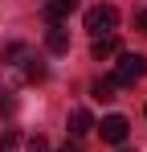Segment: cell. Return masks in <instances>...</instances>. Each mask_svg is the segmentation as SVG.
Here are the masks:
<instances>
[{
  "label": "cell",
  "instance_id": "52a82bcc",
  "mask_svg": "<svg viewBox=\"0 0 147 152\" xmlns=\"http://www.w3.org/2000/svg\"><path fill=\"white\" fill-rule=\"evenodd\" d=\"M90 127H94L90 111H86V107H74V111H70V132H74V136H86Z\"/></svg>",
  "mask_w": 147,
  "mask_h": 152
},
{
  "label": "cell",
  "instance_id": "3957f363",
  "mask_svg": "<svg viewBox=\"0 0 147 152\" xmlns=\"http://www.w3.org/2000/svg\"><path fill=\"white\" fill-rule=\"evenodd\" d=\"M119 25V8L115 4H94L90 12H86V29L94 33V37H110Z\"/></svg>",
  "mask_w": 147,
  "mask_h": 152
},
{
  "label": "cell",
  "instance_id": "ba28073f",
  "mask_svg": "<svg viewBox=\"0 0 147 152\" xmlns=\"http://www.w3.org/2000/svg\"><path fill=\"white\" fill-rule=\"evenodd\" d=\"M115 45H119V41H115V33H110V37H94L90 53H94L98 62H102V58H110V53H115Z\"/></svg>",
  "mask_w": 147,
  "mask_h": 152
},
{
  "label": "cell",
  "instance_id": "30bf717a",
  "mask_svg": "<svg viewBox=\"0 0 147 152\" xmlns=\"http://www.w3.org/2000/svg\"><path fill=\"white\" fill-rule=\"evenodd\" d=\"M17 148V136H12V132H8V136H0V152H12Z\"/></svg>",
  "mask_w": 147,
  "mask_h": 152
},
{
  "label": "cell",
  "instance_id": "5b68a950",
  "mask_svg": "<svg viewBox=\"0 0 147 152\" xmlns=\"http://www.w3.org/2000/svg\"><path fill=\"white\" fill-rule=\"evenodd\" d=\"M74 8H78V0H45V21L49 25H61Z\"/></svg>",
  "mask_w": 147,
  "mask_h": 152
},
{
  "label": "cell",
  "instance_id": "6da1fadb",
  "mask_svg": "<svg viewBox=\"0 0 147 152\" xmlns=\"http://www.w3.org/2000/svg\"><path fill=\"white\" fill-rule=\"evenodd\" d=\"M4 74L12 78V82H41V78H45V66L17 41V45L4 50Z\"/></svg>",
  "mask_w": 147,
  "mask_h": 152
},
{
  "label": "cell",
  "instance_id": "7c38bea8",
  "mask_svg": "<svg viewBox=\"0 0 147 152\" xmlns=\"http://www.w3.org/2000/svg\"><path fill=\"white\" fill-rule=\"evenodd\" d=\"M29 152H45V136H33L29 140Z\"/></svg>",
  "mask_w": 147,
  "mask_h": 152
},
{
  "label": "cell",
  "instance_id": "8992f818",
  "mask_svg": "<svg viewBox=\"0 0 147 152\" xmlns=\"http://www.w3.org/2000/svg\"><path fill=\"white\" fill-rule=\"evenodd\" d=\"M45 50H49V53H66V50H70V33H66L61 25H53V29L45 33Z\"/></svg>",
  "mask_w": 147,
  "mask_h": 152
},
{
  "label": "cell",
  "instance_id": "8fae6325",
  "mask_svg": "<svg viewBox=\"0 0 147 152\" xmlns=\"http://www.w3.org/2000/svg\"><path fill=\"white\" fill-rule=\"evenodd\" d=\"M135 29H139V33H147V8H139V12H135Z\"/></svg>",
  "mask_w": 147,
  "mask_h": 152
},
{
  "label": "cell",
  "instance_id": "7a4b0ae2",
  "mask_svg": "<svg viewBox=\"0 0 147 152\" xmlns=\"http://www.w3.org/2000/svg\"><path fill=\"white\" fill-rule=\"evenodd\" d=\"M143 74H147V58H143V53H122L110 82H115V86H135Z\"/></svg>",
  "mask_w": 147,
  "mask_h": 152
},
{
  "label": "cell",
  "instance_id": "4fadbf2b",
  "mask_svg": "<svg viewBox=\"0 0 147 152\" xmlns=\"http://www.w3.org/2000/svg\"><path fill=\"white\" fill-rule=\"evenodd\" d=\"M61 152H78V148H61Z\"/></svg>",
  "mask_w": 147,
  "mask_h": 152
},
{
  "label": "cell",
  "instance_id": "277c9868",
  "mask_svg": "<svg viewBox=\"0 0 147 152\" xmlns=\"http://www.w3.org/2000/svg\"><path fill=\"white\" fill-rule=\"evenodd\" d=\"M127 132H131V124H127L122 115H106V119H102V140H110V144H122Z\"/></svg>",
  "mask_w": 147,
  "mask_h": 152
},
{
  "label": "cell",
  "instance_id": "9c48e42d",
  "mask_svg": "<svg viewBox=\"0 0 147 152\" xmlns=\"http://www.w3.org/2000/svg\"><path fill=\"white\" fill-rule=\"evenodd\" d=\"M90 95H94L98 103H110L115 99V82H110V78H98L94 86H90Z\"/></svg>",
  "mask_w": 147,
  "mask_h": 152
}]
</instances>
